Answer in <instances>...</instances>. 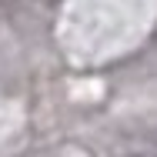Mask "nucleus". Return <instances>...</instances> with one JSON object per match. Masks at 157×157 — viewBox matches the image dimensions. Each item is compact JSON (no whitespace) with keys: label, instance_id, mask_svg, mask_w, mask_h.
<instances>
[]
</instances>
